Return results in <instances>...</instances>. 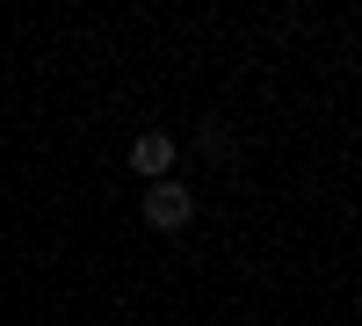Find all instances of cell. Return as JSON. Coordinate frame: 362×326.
<instances>
[{
    "instance_id": "2",
    "label": "cell",
    "mask_w": 362,
    "mask_h": 326,
    "mask_svg": "<svg viewBox=\"0 0 362 326\" xmlns=\"http://www.w3.org/2000/svg\"><path fill=\"white\" fill-rule=\"evenodd\" d=\"M131 174L167 182V174H174V138H167V131H138V138H131Z\"/></svg>"
},
{
    "instance_id": "1",
    "label": "cell",
    "mask_w": 362,
    "mask_h": 326,
    "mask_svg": "<svg viewBox=\"0 0 362 326\" xmlns=\"http://www.w3.org/2000/svg\"><path fill=\"white\" fill-rule=\"evenodd\" d=\"M138 218L153 225V232H189L196 225V196H189V182H145V203H138Z\"/></svg>"
}]
</instances>
